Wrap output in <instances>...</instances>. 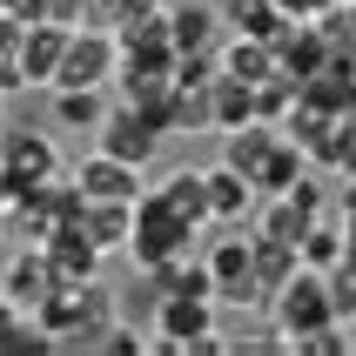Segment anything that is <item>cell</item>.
Returning a JSON list of instances; mask_svg holds the SVG:
<instances>
[{
	"label": "cell",
	"instance_id": "cell-1",
	"mask_svg": "<svg viewBox=\"0 0 356 356\" xmlns=\"http://www.w3.org/2000/svg\"><path fill=\"white\" fill-rule=\"evenodd\" d=\"M269 316H276V350H296L302 337H316V330L343 323L337 302H330V276H323V269H309V262H302L296 276L269 296Z\"/></svg>",
	"mask_w": 356,
	"mask_h": 356
},
{
	"label": "cell",
	"instance_id": "cell-2",
	"mask_svg": "<svg viewBox=\"0 0 356 356\" xmlns=\"http://www.w3.org/2000/svg\"><path fill=\"white\" fill-rule=\"evenodd\" d=\"M155 350H175V356L229 350V337L216 330V296H161L155 302Z\"/></svg>",
	"mask_w": 356,
	"mask_h": 356
},
{
	"label": "cell",
	"instance_id": "cell-3",
	"mask_svg": "<svg viewBox=\"0 0 356 356\" xmlns=\"http://www.w3.org/2000/svg\"><path fill=\"white\" fill-rule=\"evenodd\" d=\"M188 242H195V222H181L175 209L148 188V195L135 202V242H128V262H135V269H161V262L188 256Z\"/></svg>",
	"mask_w": 356,
	"mask_h": 356
},
{
	"label": "cell",
	"instance_id": "cell-4",
	"mask_svg": "<svg viewBox=\"0 0 356 356\" xmlns=\"http://www.w3.org/2000/svg\"><path fill=\"white\" fill-rule=\"evenodd\" d=\"M121 67V34L101 27V20H81L67 34V60H60V81L54 88H108Z\"/></svg>",
	"mask_w": 356,
	"mask_h": 356
},
{
	"label": "cell",
	"instance_id": "cell-5",
	"mask_svg": "<svg viewBox=\"0 0 356 356\" xmlns=\"http://www.w3.org/2000/svg\"><path fill=\"white\" fill-rule=\"evenodd\" d=\"M0 161H7L14 202H27L47 175H60V148H54L47 128H7V135H0Z\"/></svg>",
	"mask_w": 356,
	"mask_h": 356
},
{
	"label": "cell",
	"instance_id": "cell-6",
	"mask_svg": "<svg viewBox=\"0 0 356 356\" xmlns=\"http://www.w3.org/2000/svg\"><path fill=\"white\" fill-rule=\"evenodd\" d=\"M161 128H155V115H141L135 101H115L108 108V121L95 128V148H108V155H121V161H135V168H148V161L161 155Z\"/></svg>",
	"mask_w": 356,
	"mask_h": 356
},
{
	"label": "cell",
	"instance_id": "cell-7",
	"mask_svg": "<svg viewBox=\"0 0 356 356\" xmlns=\"http://www.w3.org/2000/svg\"><path fill=\"white\" fill-rule=\"evenodd\" d=\"M54 289H60V276H54V262H47V249L20 242V249H14V262L0 269V296H7V302H20L27 316H40V309L54 302Z\"/></svg>",
	"mask_w": 356,
	"mask_h": 356
},
{
	"label": "cell",
	"instance_id": "cell-8",
	"mask_svg": "<svg viewBox=\"0 0 356 356\" xmlns=\"http://www.w3.org/2000/svg\"><path fill=\"white\" fill-rule=\"evenodd\" d=\"M67 20H34L27 27V40H20V54H14V74L20 88H54L60 81V60H67Z\"/></svg>",
	"mask_w": 356,
	"mask_h": 356
},
{
	"label": "cell",
	"instance_id": "cell-9",
	"mask_svg": "<svg viewBox=\"0 0 356 356\" xmlns=\"http://www.w3.org/2000/svg\"><path fill=\"white\" fill-rule=\"evenodd\" d=\"M47 249V262H54L60 282H101V262H108V249H101L81 222H54V236L40 242Z\"/></svg>",
	"mask_w": 356,
	"mask_h": 356
},
{
	"label": "cell",
	"instance_id": "cell-10",
	"mask_svg": "<svg viewBox=\"0 0 356 356\" xmlns=\"http://www.w3.org/2000/svg\"><path fill=\"white\" fill-rule=\"evenodd\" d=\"M74 181H81L88 202H141V195H148V188H141V168L121 161V155H108V148H95V155L81 161Z\"/></svg>",
	"mask_w": 356,
	"mask_h": 356
},
{
	"label": "cell",
	"instance_id": "cell-11",
	"mask_svg": "<svg viewBox=\"0 0 356 356\" xmlns=\"http://www.w3.org/2000/svg\"><path fill=\"white\" fill-rule=\"evenodd\" d=\"M256 209V181L242 168H209V229H242V216Z\"/></svg>",
	"mask_w": 356,
	"mask_h": 356
},
{
	"label": "cell",
	"instance_id": "cell-12",
	"mask_svg": "<svg viewBox=\"0 0 356 356\" xmlns=\"http://www.w3.org/2000/svg\"><path fill=\"white\" fill-rule=\"evenodd\" d=\"M209 121H216L222 135H229V128H242V121H256V81H242V74H229V67H222L216 88H209Z\"/></svg>",
	"mask_w": 356,
	"mask_h": 356
},
{
	"label": "cell",
	"instance_id": "cell-13",
	"mask_svg": "<svg viewBox=\"0 0 356 356\" xmlns=\"http://www.w3.org/2000/svg\"><path fill=\"white\" fill-rule=\"evenodd\" d=\"M81 229H88L108 256H128V242H135V202H88Z\"/></svg>",
	"mask_w": 356,
	"mask_h": 356
},
{
	"label": "cell",
	"instance_id": "cell-14",
	"mask_svg": "<svg viewBox=\"0 0 356 356\" xmlns=\"http://www.w3.org/2000/svg\"><path fill=\"white\" fill-rule=\"evenodd\" d=\"M168 209H175L181 222H195V229H209V168H175V175L155 188Z\"/></svg>",
	"mask_w": 356,
	"mask_h": 356
},
{
	"label": "cell",
	"instance_id": "cell-15",
	"mask_svg": "<svg viewBox=\"0 0 356 356\" xmlns=\"http://www.w3.org/2000/svg\"><path fill=\"white\" fill-rule=\"evenodd\" d=\"M108 108H115L108 88H54V121L60 128H88L95 135L101 121H108Z\"/></svg>",
	"mask_w": 356,
	"mask_h": 356
},
{
	"label": "cell",
	"instance_id": "cell-16",
	"mask_svg": "<svg viewBox=\"0 0 356 356\" xmlns=\"http://www.w3.org/2000/svg\"><path fill=\"white\" fill-rule=\"evenodd\" d=\"M27 350H54V337H47L20 302L0 296V356H27Z\"/></svg>",
	"mask_w": 356,
	"mask_h": 356
},
{
	"label": "cell",
	"instance_id": "cell-17",
	"mask_svg": "<svg viewBox=\"0 0 356 356\" xmlns=\"http://www.w3.org/2000/svg\"><path fill=\"white\" fill-rule=\"evenodd\" d=\"M216 20H222V7H168V34H175L181 54H202L216 40Z\"/></svg>",
	"mask_w": 356,
	"mask_h": 356
},
{
	"label": "cell",
	"instance_id": "cell-18",
	"mask_svg": "<svg viewBox=\"0 0 356 356\" xmlns=\"http://www.w3.org/2000/svg\"><path fill=\"white\" fill-rule=\"evenodd\" d=\"M343 256H350V236H343V222H337V216L309 222V236H302V262H309V269H337Z\"/></svg>",
	"mask_w": 356,
	"mask_h": 356
},
{
	"label": "cell",
	"instance_id": "cell-19",
	"mask_svg": "<svg viewBox=\"0 0 356 356\" xmlns=\"http://www.w3.org/2000/svg\"><path fill=\"white\" fill-rule=\"evenodd\" d=\"M316 168H330V175H343V181L356 175V115H343L337 128H330V141L316 148Z\"/></svg>",
	"mask_w": 356,
	"mask_h": 356
},
{
	"label": "cell",
	"instance_id": "cell-20",
	"mask_svg": "<svg viewBox=\"0 0 356 356\" xmlns=\"http://www.w3.org/2000/svg\"><path fill=\"white\" fill-rule=\"evenodd\" d=\"M323 276H330V302H337V316L356 323V249L337 262V269H323Z\"/></svg>",
	"mask_w": 356,
	"mask_h": 356
},
{
	"label": "cell",
	"instance_id": "cell-21",
	"mask_svg": "<svg viewBox=\"0 0 356 356\" xmlns=\"http://www.w3.org/2000/svg\"><path fill=\"white\" fill-rule=\"evenodd\" d=\"M296 356H350V337H343V323H330V330H316V337H302Z\"/></svg>",
	"mask_w": 356,
	"mask_h": 356
},
{
	"label": "cell",
	"instance_id": "cell-22",
	"mask_svg": "<svg viewBox=\"0 0 356 356\" xmlns=\"http://www.w3.org/2000/svg\"><path fill=\"white\" fill-rule=\"evenodd\" d=\"M101 350H115V356H141V350H155V337H135L128 323H115V330L101 337Z\"/></svg>",
	"mask_w": 356,
	"mask_h": 356
},
{
	"label": "cell",
	"instance_id": "cell-23",
	"mask_svg": "<svg viewBox=\"0 0 356 356\" xmlns=\"http://www.w3.org/2000/svg\"><path fill=\"white\" fill-rule=\"evenodd\" d=\"M337 222H343V236H350V249H356V175L343 181V195H337Z\"/></svg>",
	"mask_w": 356,
	"mask_h": 356
},
{
	"label": "cell",
	"instance_id": "cell-24",
	"mask_svg": "<svg viewBox=\"0 0 356 356\" xmlns=\"http://www.w3.org/2000/svg\"><path fill=\"white\" fill-rule=\"evenodd\" d=\"M14 88H20V74H14V60H7V54H0V101H7V95H14Z\"/></svg>",
	"mask_w": 356,
	"mask_h": 356
},
{
	"label": "cell",
	"instance_id": "cell-25",
	"mask_svg": "<svg viewBox=\"0 0 356 356\" xmlns=\"http://www.w3.org/2000/svg\"><path fill=\"white\" fill-rule=\"evenodd\" d=\"M0 209H14V188H7V161H0Z\"/></svg>",
	"mask_w": 356,
	"mask_h": 356
},
{
	"label": "cell",
	"instance_id": "cell-26",
	"mask_svg": "<svg viewBox=\"0 0 356 356\" xmlns=\"http://www.w3.org/2000/svg\"><path fill=\"white\" fill-rule=\"evenodd\" d=\"M0 229H7V209H0Z\"/></svg>",
	"mask_w": 356,
	"mask_h": 356
},
{
	"label": "cell",
	"instance_id": "cell-27",
	"mask_svg": "<svg viewBox=\"0 0 356 356\" xmlns=\"http://www.w3.org/2000/svg\"><path fill=\"white\" fill-rule=\"evenodd\" d=\"M0 14H7V0H0Z\"/></svg>",
	"mask_w": 356,
	"mask_h": 356
},
{
	"label": "cell",
	"instance_id": "cell-28",
	"mask_svg": "<svg viewBox=\"0 0 356 356\" xmlns=\"http://www.w3.org/2000/svg\"><path fill=\"white\" fill-rule=\"evenodd\" d=\"M0 135H7V121H0Z\"/></svg>",
	"mask_w": 356,
	"mask_h": 356
}]
</instances>
